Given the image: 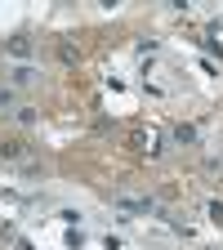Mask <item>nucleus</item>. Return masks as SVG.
<instances>
[{
    "label": "nucleus",
    "mask_w": 223,
    "mask_h": 250,
    "mask_svg": "<svg viewBox=\"0 0 223 250\" xmlns=\"http://www.w3.org/2000/svg\"><path fill=\"white\" fill-rule=\"evenodd\" d=\"M174 139H179V143H192V139H197V130H192V125H179Z\"/></svg>",
    "instance_id": "nucleus-1"
}]
</instances>
